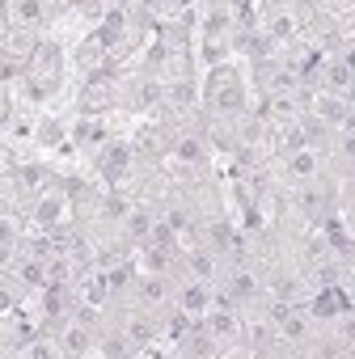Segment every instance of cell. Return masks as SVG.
Masks as SVG:
<instances>
[{
  "instance_id": "obj_2",
  "label": "cell",
  "mask_w": 355,
  "mask_h": 359,
  "mask_svg": "<svg viewBox=\"0 0 355 359\" xmlns=\"http://www.w3.org/2000/svg\"><path fill=\"white\" fill-rule=\"evenodd\" d=\"M347 338H355V321H347Z\"/></svg>"
},
{
  "instance_id": "obj_1",
  "label": "cell",
  "mask_w": 355,
  "mask_h": 359,
  "mask_svg": "<svg viewBox=\"0 0 355 359\" xmlns=\"http://www.w3.org/2000/svg\"><path fill=\"white\" fill-rule=\"evenodd\" d=\"M339 296H334V292H326V296H317V304H313V313H317V317H334V313H339Z\"/></svg>"
}]
</instances>
